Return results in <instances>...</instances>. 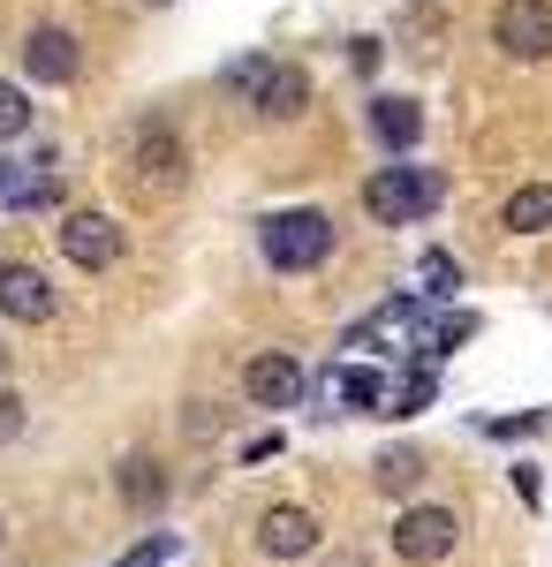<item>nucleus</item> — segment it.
<instances>
[{
    "instance_id": "nucleus-1",
    "label": "nucleus",
    "mask_w": 552,
    "mask_h": 567,
    "mask_svg": "<svg viewBox=\"0 0 552 567\" xmlns=\"http://www.w3.org/2000/svg\"><path fill=\"white\" fill-rule=\"evenodd\" d=\"M257 250L273 272H310V265L334 258V219L318 213V205H296V213H273L257 227Z\"/></svg>"
},
{
    "instance_id": "nucleus-2",
    "label": "nucleus",
    "mask_w": 552,
    "mask_h": 567,
    "mask_svg": "<svg viewBox=\"0 0 552 567\" xmlns=\"http://www.w3.org/2000/svg\"><path fill=\"white\" fill-rule=\"evenodd\" d=\"M431 205H439L431 167H379V175L364 182V213L379 219V227H409V219H425Z\"/></svg>"
},
{
    "instance_id": "nucleus-3",
    "label": "nucleus",
    "mask_w": 552,
    "mask_h": 567,
    "mask_svg": "<svg viewBox=\"0 0 552 567\" xmlns=\"http://www.w3.org/2000/svg\"><path fill=\"white\" fill-rule=\"evenodd\" d=\"M53 243H61V258L76 265V272H106V265L122 258V219L114 213H61V227H53Z\"/></svg>"
},
{
    "instance_id": "nucleus-4",
    "label": "nucleus",
    "mask_w": 552,
    "mask_h": 567,
    "mask_svg": "<svg viewBox=\"0 0 552 567\" xmlns=\"http://www.w3.org/2000/svg\"><path fill=\"white\" fill-rule=\"evenodd\" d=\"M492 45L508 61H552V0H508V8H492Z\"/></svg>"
},
{
    "instance_id": "nucleus-5",
    "label": "nucleus",
    "mask_w": 552,
    "mask_h": 567,
    "mask_svg": "<svg viewBox=\"0 0 552 567\" xmlns=\"http://www.w3.org/2000/svg\"><path fill=\"white\" fill-rule=\"evenodd\" d=\"M462 545V515L454 507H409L401 523H393V553L409 567H431V560H447Z\"/></svg>"
},
{
    "instance_id": "nucleus-6",
    "label": "nucleus",
    "mask_w": 552,
    "mask_h": 567,
    "mask_svg": "<svg viewBox=\"0 0 552 567\" xmlns=\"http://www.w3.org/2000/svg\"><path fill=\"white\" fill-rule=\"evenodd\" d=\"M243 393H251V409H296L303 393H310V371H303L296 355H251V371H243Z\"/></svg>"
},
{
    "instance_id": "nucleus-7",
    "label": "nucleus",
    "mask_w": 552,
    "mask_h": 567,
    "mask_svg": "<svg viewBox=\"0 0 552 567\" xmlns=\"http://www.w3.org/2000/svg\"><path fill=\"white\" fill-rule=\"evenodd\" d=\"M76 69H84V45H76V31L39 23V31L23 39V76H31V84H76Z\"/></svg>"
},
{
    "instance_id": "nucleus-8",
    "label": "nucleus",
    "mask_w": 552,
    "mask_h": 567,
    "mask_svg": "<svg viewBox=\"0 0 552 567\" xmlns=\"http://www.w3.org/2000/svg\"><path fill=\"white\" fill-rule=\"evenodd\" d=\"M318 515L310 507H265V523H257V553L265 560H310L318 553Z\"/></svg>"
},
{
    "instance_id": "nucleus-9",
    "label": "nucleus",
    "mask_w": 552,
    "mask_h": 567,
    "mask_svg": "<svg viewBox=\"0 0 552 567\" xmlns=\"http://www.w3.org/2000/svg\"><path fill=\"white\" fill-rule=\"evenodd\" d=\"M53 310H61V296H53V280H45L39 265H0V318L45 326Z\"/></svg>"
},
{
    "instance_id": "nucleus-10",
    "label": "nucleus",
    "mask_w": 552,
    "mask_h": 567,
    "mask_svg": "<svg viewBox=\"0 0 552 567\" xmlns=\"http://www.w3.org/2000/svg\"><path fill=\"white\" fill-rule=\"evenodd\" d=\"M251 106L265 114V122H296L303 106H310V69H296V61H265Z\"/></svg>"
},
{
    "instance_id": "nucleus-11",
    "label": "nucleus",
    "mask_w": 552,
    "mask_h": 567,
    "mask_svg": "<svg viewBox=\"0 0 552 567\" xmlns=\"http://www.w3.org/2000/svg\"><path fill=\"white\" fill-rule=\"evenodd\" d=\"M371 136H379L386 152H417V136H425V106H417V99H401V91L371 99Z\"/></svg>"
},
{
    "instance_id": "nucleus-12",
    "label": "nucleus",
    "mask_w": 552,
    "mask_h": 567,
    "mask_svg": "<svg viewBox=\"0 0 552 567\" xmlns=\"http://www.w3.org/2000/svg\"><path fill=\"white\" fill-rule=\"evenodd\" d=\"M129 167L144 175V189H160V197H167L190 159H182V144H174L167 130H144V136H136V152H129Z\"/></svg>"
},
{
    "instance_id": "nucleus-13",
    "label": "nucleus",
    "mask_w": 552,
    "mask_h": 567,
    "mask_svg": "<svg viewBox=\"0 0 552 567\" xmlns=\"http://www.w3.org/2000/svg\"><path fill=\"white\" fill-rule=\"evenodd\" d=\"M500 227L508 235H545L552 227V182H522L508 205H500Z\"/></svg>"
},
{
    "instance_id": "nucleus-14",
    "label": "nucleus",
    "mask_w": 552,
    "mask_h": 567,
    "mask_svg": "<svg viewBox=\"0 0 552 567\" xmlns=\"http://www.w3.org/2000/svg\"><path fill=\"white\" fill-rule=\"evenodd\" d=\"M417 477H425V454H417V446H386L379 462H371V484H379L386 499H409Z\"/></svg>"
},
{
    "instance_id": "nucleus-15",
    "label": "nucleus",
    "mask_w": 552,
    "mask_h": 567,
    "mask_svg": "<svg viewBox=\"0 0 552 567\" xmlns=\"http://www.w3.org/2000/svg\"><path fill=\"white\" fill-rule=\"evenodd\" d=\"M114 484H122L129 507H160V499H167V470H160L152 454H129L122 470H114Z\"/></svg>"
},
{
    "instance_id": "nucleus-16",
    "label": "nucleus",
    "mask_w": 552,
    "mask_h": 567,
    "mask_svg": "<svg viewBox=\"0 0 552 567\" xmlns=\"http://www.w3.org/2000/svg\"><path fill=\"white\" fill-rule=\"evenodd\" d=\"M334 386H340L348 409H379V401H386V379H379V371H364V363H356V371H340Z\"/></svg>"
},
{
    "instance_id": "nucleus-17",
    "label": "nucleus",
    "mask_w": 552,
    "mask_h": 567,
    "mask_svg": "<svg viewBox=\"0 0 552 567\" xmlns=\"http://www.w3.org/2000/svg\"><path fill=\"white\" fill-rule=\"evenodd\" d=\"M23 130H31V99H23V91L0 76V144H16Z\"/></svg>"
},
{
    "instance_id": "nucleus-18",
    "label": "nucleus",
    "mask_w": 552,
    "mask_h": 567,
    "mask_svg": "<svg viewBox=\"0 0 552 567\" xmlns=\"http://www.w3.org/2000/svg\"><path fill=\"white\" fill-rule=\"evenodd\" d=\"M417 409H431V371H417L409 386L393 393V409H386V416H417Z\"/></svg>"
},
{
    "instance_id": "nucleus-19",
    "label": "nucleus",
    "mask_w": 552,
    "mask_h": 567,
    "mask_svg": "<svg viewBox=\"0 0 552 567\" xmlns=\"http://www.w3.org/2000/svg\"><path fill=\"white\" fill-rule=\"evenodd\" d=\"M23 424H31V416H23V393L0 386V446H8V439H23Z\"/></svg>"
},
{
    "instance_id": "nucleus-20",
    "label": "nucleus",
    "mask_w": 552,
    "mask_h": 567,
    "mask_svg": "<svg viewBox=\"0 0 552 567\" xmlns=\"http://www.w3.org/2000/svg\"><path fill=\"white\" fill-rule=\"evenodd\" d=\"M167 560H174V537H152V545H136L122 567H167Z\"/></svg>"
},
{
    "instance_id": "nucleus-21",
    "label": "nucleus",
    "mask_w": 552,
    "mask_h": 567,
    "mask_svg": "<svg viewBox=\"0 0 552 567\" xmlns=\"http://www.w3.org/2000/svg\"><path fill=\"white\" fill-rule=\"evenodd\" d=\"M425 280L447 296V288H454V258H447V250H425Z\"/></svg>"
},
{
    "instance_id": "nucleus-22",
    "label": "nucleus",
    "mask_w": 552,
    "mask_h": 567,
    "mask_svg": "<svg viewBox=\"0 0 552 567\" xmlns=\"http://www.w3.org/2000/svg\"><path fill=\"white\" fill-rule=\"evenodd\" d=\"M469 333H477V318H469V310H454V318L439 326V341H447V349H454V341H469Z\"/></svg>"
},
{
    "instance_id": "nucleus-23",
    "label": "nucleus",
    "mask_w": 552,
    "mask_h": 567,
    "mask_svg": "<svg viewBox=\"0 0 552 567\" xmlns=\"http://www.w3.org/2000/svg\"><path fill=\"white\" fill-rule=\"evenodd\" d=\"M0 371H8V349H0Z\"/></svg>"
}]
</instances>
